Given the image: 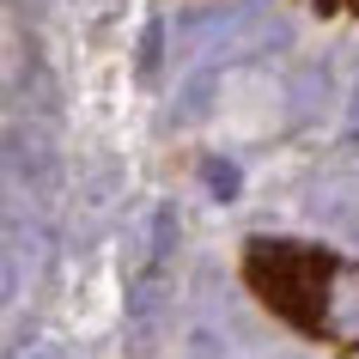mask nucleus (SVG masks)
Returning a JSON list of instances; mask_svg holds the SVG:
<instances>
[{
    "label": "nucleus",
    "mask_w": 359,
    "mask_h": 359,
    "mask_svg": "<svg viewBox=\"0 0 359 359\" xmlns=\"http://www.w3.org/2000/svg\"><path fill=\"white\" fill-rule=\"evenodd\" d=\"M25 13H49V0H19Z\"/></svg>",
    "instance_id": "1a4fd4ad"
},
{
    "label": "nucleus",
    "mask_w": 359,
    "mask_h": 359,
    "mask_svg": "<svg viewBox=\"0 0 359 359\" xmlns=\"http://www.w3.org/2000/svg\"><path fill=\"white\" fill-rule=\"evenodd\" d=\"M6 170H13V183L31 195H55L61 183V152L55 140H49V128H25V122H13L6 128Z\"/></svg>",
    "instance_id": "f03ea898"
},
{
    "label": "nucleus",
    "mask_w": 359,
    "mask_h": 359,
    "mask_svg": "<svg viewBox=\"0 0 359 359\" xmlns=\"http://www.w3.org/2000/svg\"><path fill=\"white\" fill-rule=\"evenodd\" d=\"M170 317V274L165 262H140V274L128 280V353H158Z\"/></svg>",
    "instance_id": "f257e3e1"
},
{
    "label": "nucleus",
    "mask_w": 359,
    "mask_h": 359,
    "mask_svg": "<svg viewBox=\"0 0 359 359\" xmlns=\"http://www.w3.org/2000/svg\"><path fill=\"white\" fill-rule=\"evenodd\" d=\"M347 134L359 140V79H353V92H347Z\"/></svg>",
    "instance_id": "6e6552de"
},
{
    "label": "nucleus",
    "mask_w": 359,
    "mask_h": 359,
    "mask_svg": "<svg viewBox=\"0 0 359 359\" xmlns=\"http://www.w3.org/2000/svg\"><path fill=\"white\" fill-rule=\"evenodd\" d=\"M31 92L43 97V116H55V86H49V74H43L37 55H31V67H19V74H13V104H19V97H31Z\"/></svg>",
    "instance_id": "39448f33"
},
{
    "label": "nucleus",
    "mask_w": 359,
    "mask_h": 359,
    "mask_svg": "<svg viewBox=\"0 0 359 359\" xmlns=\"http://www.w3.org/2000/svg\"><path fill=\"white\" fill-rule=\"evenodd\" d=\"M213 86H219V67H195L177 92V122H201L213 110Z\"/></svg>",
    "instance_id": "20e7f679"
},
{
    "label": "nucleus",
    "mask_w": 359,
    "mask_h": 359,
    "mask_svg": "<svg viewBox=\"0 0 359 359\" xmlns=\"http://www.w3.org/2000/svg\"><path fill=\"white\" fill-rule=\"evenodd\" d=\"M158 55H165V19H147V31H140V79L158 74Z\"/></svg>",
    "instance_id": "0eeeda50"
},
{
    "label": "nucleus",
    "mask_w": 359,
    "mask_h": 359,
    "mask_svg": "<svg viewBox=\"0 0 359 359\" xmlns=\"http://www.w3.org/2000/svg\"><path fill=\"white\" fill-rule=\"evenodd\" d=\"M286 104H292V122H317V116L335 104V74H329V61H304L299 74L286 79Z\"/></svg>",
    "instance_id": "7ed1b4c3"
},
{
    "label": "nucleus",
    "mask_w": 359,
    "mask_h": 359,
    "mask_svg": "<svg viewBox=\"0 0 359 359\" xmlns=\"http://www.w3.org/2000/svg\"><path fill=\"white\" fill-rule=\"evenodd\" d=\"M201 183L213 189V201H231V195L244 189V170L231 165V158H208V165H201Z\"/></svg>",
    "instance_id": "423d86ee"
}]
</instances>
